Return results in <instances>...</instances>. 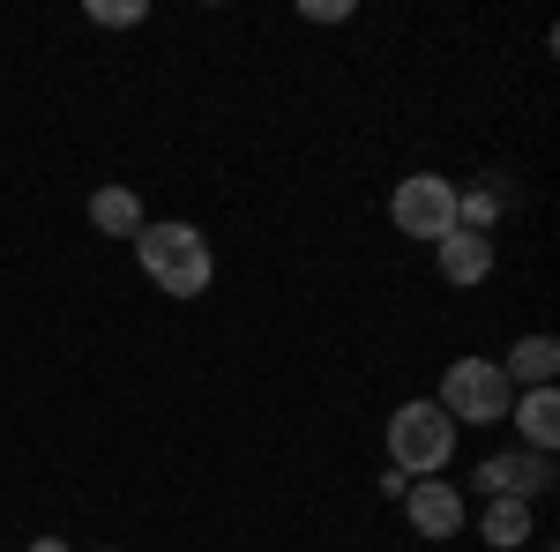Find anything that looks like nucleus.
<instances>
[{
	"mask_svg": "<svg viewBox=\"0 0 560 552\" xmlns=\"http://www.w3.org/2000/svg\"><path fill=\"white\" fill-rule=\"evenodd\" d=\"M388 456H396L404 478L448 470V456H456V419H448L441 403H404V411L388 419Z\"/></svg>",
	"mask_w": 560,
	"mask_h": 552,
	"instance_id": "f03ea898",
	"label": "nucleus"
},
{
	"mask_svg": "<svg viewBox=\"0 0 560 552\" xmlns=\"http://www.w3.org/2000/svg\"><path fill=\"white\" fill-rule=\"evenodd\" d=\"M433 403H441L456 425H501L509 403H516V388H509V374H501L493 359H456Z\"/></svg>",
	"mask_w": 560,
	"mask_h": 552,
	"instance_id": "7ed1b4c3",
	"label": "nucleus"
},
{
	"mask_svg": "<svg viewBox=\"0 0 560 552\" xmlns=\"http://www.w3.org/2000/svg\"><path fill=\"white\" fill-rule=\"evenodd\" d=\"M31 552H75V545H68V538H38Z\"/></svg>",
	"mask_w": 560,
	"mask_h": 552,
	"instance_id": "4468645a",
	"label": "nucleus"
},
{
	"mask_svg": "<svg viewBox=\"0 0 560 552\" xmlns=\"http://www.w3.org/2000/svg\"><path fill=\"white\" fill-rule=\"evenodd\" d=\"M150 8L142 0H90V23H105V31H135Z\"/></svg>",
	"mask_w": 560,
	"mask_h": 552,
	"instance_id": "f8f14e48",
	"label": "nucleus"
},
{
	"mask_svg": "<svg viewBox=\"0 0 560 552\" xmlns=\"http://www.w3.org/2000/svg\"><path fill=\"white\" fill-rule=\"evenodd\" d=\"M456 179H441V172H411V179H396V195H388V216H396V232H411V239H448L456 232Z\"/></svg>",
	"mask_w": 560,
	"mask_h": 552,
	"instance_id": "20e7f679",
	"label": "nucleus"
},
{
	"mask_svg": "<svg viewBox=\"0 0 560 552\" xmlns=\"http://www.w3.org/2000/svg\"><path fill=\"white\" fill-rule=\"evenodd\" d=\"M501 374H509V388H516V381L553 388V374H560V343H553V337H523L516 351H509V366H501Z\"/></svg>",
	"mask_w": 560,
	"mask_h": 552,
	"instance_id": "1a4fd4ad",
	"label": "nucleus"
},
{
	"mask_svg": "<svg viewBox=\"0 0 560 552\" xmlns=\"http://www.w3.org/2000/svg\"><path fill=\"white\" fill-rule=\"evenodd\" d=\"M486 269H493V239H486V232H464V224H456V232L441 239V277H448V284H478Z\"/></svg>",
	"mask_w": 560,
	"mask_h": 552,
	"instance_id": "0eeeda50",
	"label": "nucleus"
},
{
	"mask_svg": "<svg viewBox=\"0 0 560 552\" xmlns=\"http://www.w3.org/2000/svg\"><path fill=\"white\" fill-rule=\"evenodd\" d=\"M516 411V425H523V441L538 448V456H553V441H560V396L553 388H530L523 403H509Z\"/></svg>",
	"mask_w": 560,
	"mask_h": 552,
	"instance_id": "6e6552de",
	"label": "nucleus"
},
{
	"mask_svg": "<svg viewBox=\"0 0 560 552\" xmlns=\"http://www.w3.org/2000/svg\"><path fill=\"white\" fill-rule=\"evenodd\" d=\"M135 261L150 269L158 292H173V298H202L210 277H217L210 239H202L195 224H142V232H135Z\"/></svg>",
	"mask_w": 560,
	"mask_h": 552,
	"instance_id": "f257e3e1",
	"label": "nucleus"
},
{
	"mask_svg": "<svg viewBox=\"0 0 560 552\" xmlns=\"http://www.w3.org/2000/svg\"><path fill=\"white\" fill-rule=\"evenodd\" d=\"M90 224H97V232L135 239V232H142V202H135L128 187H97V195H90Z\"/></svg>",
	"mask_w": 560,
	"mask_h": 552,
	"instance_id": "9d476101",
	"label": "nucleus"
},
{
	"mask_svg": "<svg viewBox=\"0 0 560 552\" xmlns=\"http://www.w3.org/2000/svg\"><path fill=\"white\" fill-rule=\"evenodd\" d=\"M478 485L501 501H530L553 485V456H493V463H478Z\"/></svg>",
	"mask_w": 560,
	"mask_h": 552,
	"instance_id": "423d86ee",
	"label": "nucleus"
},
{
	"mask_svg": "<svg viewBox=\"0 0 560 552\" xmlns=\"http://www.w3.org/2000/svg\"><path fill=\"white\" fill-rule=\"evenodd\" d=\"M523 538H530V501H493V508H486V545H523Z\"/></svg>",
	"mask_w": 560,
	"mask_h": 552,
	"instance_id": "9b49d317",
	"label": "nucleus"
},
{
	"mask_svg": "<svg viewBox=\"0 0 560 552\" xmlns=\"http://www.w3.org/2000/svg\"><path fill=\"white\" fill-rule=\"evenodd\" d=\"M306 15H314V23H345L351 0H306Z\"/></svg>",
	"mask_w": 560,
	"mask_h": 552,
	"instance_id": "ddd939ff",
	"label": "nucleus"
},
{
	"mask_svg": "<svg viewBox=\"0 0 560 552\" xmlns=\"http://www.w3.org/2000/svg\"><path fill=\"white\" fill-rule=\"evenodd\" d=\"M404 515H411L419 538H456V530H464V493H456L448 478H419V485L404 493Z\"/></svg>",
	"mask_w": 560,
	"mask_h": 552,
	"instance_id": "39448f33",
	"label": "nucleus"
}]
</instances>
